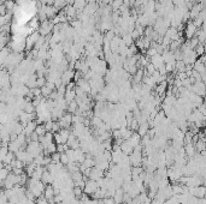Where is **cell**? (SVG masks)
I'll use <instances>...</instances> for the list:
<instances>
[{"mask_svg":"<svg viewBox=\"0 0 206 204\" xmlns=\"http://www.w3.org/2000/svg\"><path fill=\"white\" fill-rule=\"evenodd\" d=\"M98 187H99V186H98L96 181H94V180H88V181H86V185H84V187H83V192L87 193L88 196H91L93 192H95Z\"/></svg>","mask_w":206,"mask_h":204,"instance_id":"6da1fadb","label":"cell"},{"mask_svg":"<svg viewBox=\"0 0 206 204\" xmlns=\"http://www.w3.org/2000/svg\"><path fill=\"white\" fill-rule=\"evenodd\" d=\"M150 63L154 66L156 70H158L160 66L164 65V60H163V58H162V55L160 54H156L154 56L150 58Z\"/></svg>","mask_w":206,"mask_h":204,"instance_id":"7a4b0ae2","label":"cell"},{"mask_svg":"<svg viewBox=\"0 0 206 204\" xmlns=\"http://www.w3.org/2000/svg\"><path fill=\"white\" fill-rule=\"evenodd\" d=\"M36 121L35 120H31V121H28L26 125H24V130H23V133L26 135V137H29L34 131H35V127H36Z\"/></svg>","mask_w":206,"mask_h":204,"instance_id":"3957f363","label":"cell"},{"mask_svg":"<svg viewBox=\"0 0 206 204\" xmlns=\"http://www.w3.org/2000/svg\"><path fill=\"white\" fill-rule=\"evenodd\" d=\"M196 30H198V28H195V25L193 24V22H188V23H187V27H186V30H184V33H186V37H187L188 40L192 39V37H194Z\"/></svg>","mask_w":206,"mask_h":204,"instance_id":"277c9868","label":"cell"},{"mask_svg":"<svg viewBox=\"0 0 206 204\" xmlns=\"http://www.w3.org/2000/svg\"><path fill=\"white\" fill-rule=\"evenodd\" d=\"M53 180H55V175H53V174H51L47 169H45V171H43V173H42V177H41L42 183H43L45 185H52Z\"/></svg>","mask_w":206,"mask_h":204,"instance_id":"5b68a950","label":"cell"},{"mask_svg":"<svg viewBox=\"0 0 206 204\" xmlns=\"http://www.w3.org/2000/svg\"><path fill=\"white\" fill-rule=\"evenodd\" d=\"M140 140H141V137L137 135V132H134L131 136L127 139V142H128V143H129V144H130L133 148H135L136 145H139V144H140Z\"/></svg>","mask_w":206,"mask_h":204,"instance_id":"8992f818","label":"cell"},{"mask_svg":"<svg viewBox=\"0 0 206 204\" xmlns=\"http://www.w3.org/2000/svg\"><path fill=\"white\" fill-rule=\"evenodd\" d=\"M42 196H43L47 201H50V199H52V198L55 197V191H53L52 185H46V187H45V190H43Z\"/></svg>","mask_w":206,"mask_h":204,"instance_id":"52a82bcc","label":"cell"},{"mask_svg":"<svg viewBox=\"0 0 206 204\" xmlns=\"http://www.w3.org/2000/svg\"><path fill=\"white\" fill-rule=\"evenodd\" d=\"M119 147H121V151L123 152L124 155H128V156H129V155L133 152V150H134V148H133L127 140H123V143H122Z\"/></svg>","mask_w":206,"mask_h":204,"instance_id":"ba28073f","label":"cell"},{"mask_svg":"<svg viewBox=\"0 0 206 204\" xmlns=\"http://www.w3.org/2000/svg\"><path fill=\"white\" fill-rule=\"evenodd\" d=\"M45 169H46V167H43V166H36V167H35V171H34V173H33V175H31V178L35 179V180H41L42 173H43Z\"/></svg>","mask_w":206,"mask_h":204,"instance_id":"9c48e42d","label":"cell"},{"mask_svg":"<svg viewBox=\"0 0 206 204\" xmlns=\"http://www.w3.org/2000/svg\"><path fill=\"white\" fill-rule=\"evenodd\" d=\"M64 12H65V16L68 17V19H71V18H74V17L77 16V11L75 10V7L72 5H68L64 9Z\"/></svg>","mask_w":206,"mask_h":204,"instance_id":"30bf717a","label":"cell"},{"mask_svg":"<svg viewBox=\"0 0 206 204\" xmlns=\"http://www.w3.org/2000/svg\"><path fill=\"white\" fill-rule=\"evenodd\" d=\"M64 97V100L67 101V102H71V101H74L75 100V97H76V93H75V90H67L65 91V94L63 95Z\"/></svg>","mask_w":206,"mask_h":204,"instance_id":"8fae6325","label":"cell"},{"mask_svg":"<svg viewBox=\"0 0 206 204\" xmlns=\"http://www.w3.org/2000/svg\"><path fill=\"white\" fill-rule=\"evenodd\" d=\"M184 154H186V156H188V157H193V156L195 155V149H194L193 143H191V144H186Z\"/></svg>","mask_w":206,"mask_h":204,"instance_id":"7c38bea8","label":"cell"},{"mask_svg":"<svg viewBox=\"0 0 206 204\" xmlns=\"http://www.w3.org/2000/svg\"><path fill=\"white\" fill-rule=\"evenodd\" d=\"M194 53L196 54V56H203L204 55V52H205V48H204V43H199L194 49Z\"/></svg>","mask_w":206,"mask_h":204,"instance_id":"4fadbf2b","label":"cell"},{"mask_svg":"<svg viewBox=\"0 0 206 204\" xmlns=\"http://www.w3.org/2000/svg\"><path fill=\"white\" fill-rule=\"evenodd\" d=\"M14 159H16V157H14V152L9 151V152H7L6 155H5V157H4V161H2V163H4V164H10V163L14 161Z\"/></svg>","mask_w":206,"mask_h":204,"instance_id":"5bb4252c","label":"cell"},{"mask_svg":"<svg viewBox=\"0 0 206 204\" xmlns=\"http://www.w3.org/2000/svg\"><path fill=\"white\" fill-rule=\"evenodd\" d=\"M77 102L74 100V101H71V102H69L68 103V110L70 112V114H75L76 112H77Z\"/></svg>","mask_w":206,"mask_h":204,"instance_id":"9a60e30c","label":"cell"},{"mask_svg":"<svg viewBox=\"0 0 206 204\" xmlns=\"http://www.w3.org/2000/svg\"><path fill=\"white\" fill-rule=\"evenodd\" d=\"M38 136H43L45 133H46V130H45V126H43V124L41 125H36V127H35V131H34Z\"/></svg>","mask_w":206,"mask_h":204,"instance_id":"2e32d148","label":"cell"},{"mask_svg":"<svg viewBox=\"0 0 206 204\" xmlns=\"http://www.w3.org/2000/svg\"><path fill=\"white\" fill-rule=\"evenodd\" d=\"M34 110H35V107L33 106L31 101L30 102H26V105L23 107V112H26V113H34Z\"/></svg>","mask_w":206,"mask_h":204,"instance_id":"e0dca14e","label":"cell"},{"mask_svg":"<svg viewBox=\"0 0 206 204\" xmlns=\"http://www.w3.org/2000/svg\"><path fill=\"white\" fill-rule=\"evenodd\" d=\"M40 89H41V96L46 97V98H48L50 95H51V93H52V90H51V89H48L46 85H43V87L40 88Z\"/></svg>","mask_w":206,"mask_h":204,"instance_id":"ac0fdd59","label":"cell"},{"mask_svg":"<svg viewBox=\"0 0 206 204\" xmlns=\"http://www.w3.org/2000/svg\"><path fill=\"white\" fill-rule=\"evenodd\" d=\"M83 193V189L81 187H77V186H74L72 187V194L76 197V198H80V196Z\"/></svg>","mask_w":206,"mask_h":204,"instance_id":"d6986e66","label":"cell"},{"mask_svg":"<svg viewBox=\"0 0 206 204\" xmlns=\"http://www.w3.org/2000/svg\"><path fill=\"white\" fill-rule=\"evenodd\" d=\"M51 161L52 163H59L60 162V154L59 152H53V154H51Z\"/></svg>","mask_w":206,"mask_h":204,"instance_id":"ffe728a7","label":"cell"},{"mask_svg":"<svg viewBox=\"0 0 206 204\" xmlns=\"http://www.w3.org/2000/svg\"><path fill=\"white\" fill-rule=\"evenodd\" d=\"M52 125H53V120H47V121L43 122V126H45L46 132H51V130H52Z\"/></svg>","mask_w":206,"mask_h":204,"instance_id":"44dd1931","label":"cell"},{"mask_svg":"<svg viewBox=\"0 0 206 204\" xmlns=\"http://www.w3.org/2000/svg\"><path fill=\"white\" fill-rule=\"evenodd\" d=\"M60 163H62L63 166H67L69 163V159L65 152H62V154H60Z\"/></svg>","mask_w":206,"mask_h":204,"instance_id":"7402d4cb","label":"cell"},{"mask_svg":"<svg viewBox=\"0 0 206 204\" xmlns=\"http://www.w3.org/2000/svg\"><path fill=\"white\" fill-rule=\"evenodd\" d=\"M24 196L27 197L28 201H31V202H34L35 201V196L33 194V192L30 190H26V192H24Z\"/></svg>","mask_w":206,"mask_h":204,"instance_id":"603a6c76","label":"cell"},{"mask_svg":"<svg viewBox=\"0 0 206 204\" xmlns=\"http://www.w3.org/2000/svg\"><path fill=\"white\" fill-rule=\"evenodd\" d=\"M46 78L45 77H41V78H36V88H42L45 84H46Z\"/></svg>","mask_w":206,"mask_h":204,"instance_id":"cb8c5ba5","label":"cell"},{"mask_svg":"<svg viewBox=\"0 0 206 204\" xmlns=\"http://www.w3.org/2000/svg\"><path fill=\"white\" fill-rule=\"evenodd\" d=\"M59 130H60V126H59L58 121H53V125H52V130H51V132H52V133H57Z\"/></svg>","mask_w":206,"mask_h":204,"instance_id":"d4e9b609","label":"cell"},{"mask_svg":"<svg viewBox=\"0 0 206 204\" xmlns=\"http://www.w3.org/2000/svg\"><path fill=\"white\" fill-rule=\"evenodd\" d=\"M35 204H48V201H47V199H46L43 196H40V197L36 199Z\"/></svg>","mask_w":206,"mask_h":204,"instance_id":"484cf974","label":"cell"},{"mask_svg":"<svg viewBox=\"0 0 206 204\" xmlns=\"http://www.w3.org/2000/svg\"><path fill=\"white\" fill-rule=\"evenodd\" d=\"M112 137H113V139H118V138H121L119 129H116V130H113V131H112Z\"/></svg>","mask_w":206,"mask_h":204,"instance_id":"4316f807","label":"cell"},{"mask_svg":"<svg viewBox=\"0 0 206 204\" xmlns=\"http://www.w3.org/2000/svg\"><path fill=\"white\" fill-rule=\"evenodd\" d=\"M14 174H16V175H21L23 172H24V169L23 168H12V171H11Z\"/></svg>","mask_w":206,"mask_h":204,"instance_id":"83f0119b","label":"cell"},{"mask_svg":"<svg viewBox=\"0 0 206 204\" xmlns=\"http://www.w3.org/2000/svg\"><path fill=\"white\" fill-rule=\"evenodd\" d=\"M29 139H30V142H39V136H38L35 132H33V133L29 136Z\"/></svg>","mask_w":206,"mask_h":204,"instance_id":"f1b7e54d","label":"cell"},{"mask_svg":"<svg viewBox=\"0 0 206 204\" xmlns=\"http://www.w3.org/2000/svg\"><path fill=\"white\" fill-rule=\"evenodd\" d=\"M1 168H4V163L0 161V169H1Z\"/></svg>","mask_w":206,"mask_h":204,"instance_id":"f546056e","label":"cell"}]
</instances>
